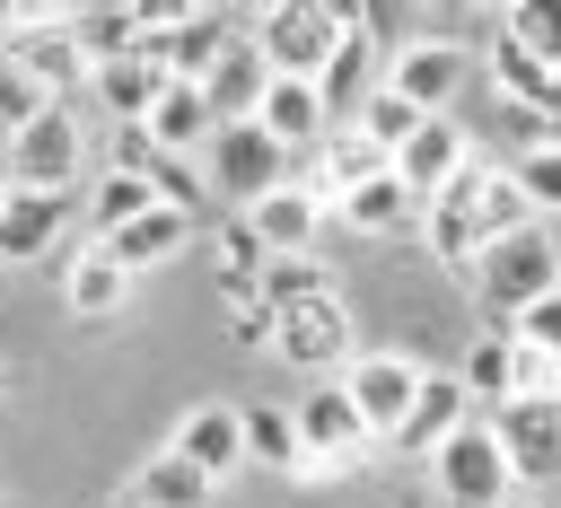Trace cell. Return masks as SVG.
<instances>
[{
	"label": "cell",
	"mask_w": 561,
	"mask_h": 508,
	"mask_svg": "<svg viewBox=\"0 0 561 508\" xmlns=\"http://www.w3.org/2000/svg\"><path fill=\"white\" fill-rule=\"evenodd\" d=\"M272 79H280V70L254 53V35H237V44L219 53V70L202 79V96H210L219 131H228V123H254V114H263V96H272Z\"/></svg>",
	"instance_id": "cell-15"
},
{
	"label": "cell",
	"mask_w": 561,
	"mask_h": 508,
	"mask_svg": "<svg viewBox=\"0 0 561 508\" xmlns=\"http://www.w3.org/2000/svg\"><path fill=\"white\" fill-rule=\"evenodd\" d=\"M237 44V18L228 9H149V35H140V61L167 70V79H210L219 53Z\"/></svg>",
	"instance_id": "cell-5"
},
{
	"label": "cell",
	"mask_w": 561,
	"mask_h": 508,
	"mask_svg": "<svg viewBox=\"0 0 561 508\" xmlns=\"http://www.w3.org/2000/svg\"><path fill=\"white\" fill-rule=\"evenodd\" d=\"M61 298H70V315H88V324H96V315H114V307L131 298V272H123L105 245H88V254H70V263H61Z\"/></svg>",
	"instance_id": "cell-25"
},
{
	"label": "cell",
	"mask_w": 561,
	"mask_h": 508,
	"mask_svg": "<svg viewBox=\"0 0 561 508\" xmlns=\"http://www.w3.org/2000/svg\"><path fill=\"white\" fill-rule=\"evenodd\" d=\"M421 385H430V368H421V359H403V350H359V359L342 368V394L359 403V420H368L386 447H394V429L412 420Z\"/></svg>",
	"instance_id": "cell-8"
},
{
	"label": "cell",
	"mask_w": 561,
	"mask_h": 508,
	"mask_svg": "<svg viewBox=\"0 0 561 508\" xmlns=\"http://www.w3.org/2000/svg\"><path fill=\"white\" fill-rule=\"evenodd\" d=\"M289 184V149L263 131V123H228L219 140H210V193L228 201V210H254L263 193H280Z\"/></svg>",
	"instance_id": "cell-7"
},
{
	"label": "cell",
	"mask_w": 561,
	"mask_h": 508,
	"mask_svg": "<svg viewBox=\"0 0 561 508\" xmlns=\"http://www.w3.org/2000/svg\"><path fill=\"white\" fill-rule=\"evenodd\" d=\"M333 219H342V228H359V236H394V228L430 219V201H421V193L386 166V175H368L359 193H342V201H333Z\"/></svg>",
	"instance_id": "cell-19"
},
{
	"label": "cell",
	"mask_w": 561,
	"mask_h": 508,
	"mask_svg": "<svg viewBox=\"0 0 561 508\" xmlns=\"http://www.w3.org/2000/svg\"><path fill=\"white\" fill-rule=\"evenodd\" d=\"M552 289H561V245H552L543 228L491 236L482 263H473V298H482V315H500V333H517V315L543 307Z\"/></svg>",
	"instance_id": "cell-1"
},
{
	"label": "cell",
	"mask_w": 561,
	"mask_h": 508,
	"mask_svg": "<svg viewBox=\"0 0 561 508\" xmlns=\"http://www.w3.org/2000/svg\"><path fill=\"white\" fill-rule=\"evenodd\" d=\"M245 464L307 482V447H298V412L289 403H245Z\"/></svg>",
	"instance_id": "cell-26"
},
{
	"label": "cell",
	"mask_w": 561,
	"mask_h": 508,
	"mask_svg": "<svg viewBox=\"0 0 561 508\" xmlns=\"http://www.w3.org/2000/svg\"><path fill=\"white\" fill-rule=\"evenodd\" d=\"M202 219L193 210H175V201H158L149 219H131L123 236H105V254L123 263V272H149V263H167V254H184V236H193Z\"/></svg>",
	"instance_id": "cell-24"
},
{
	"label": "cell",
	"mask_w": 561,
	"mask_h": 508,
	"mask_svg": "<svg viewBox=\"0 0 561 508\" xmlns=\"http://www.w3.org/2000/svg\"><path fill=\"white\" fill-rule=\"evenodd\" d=\"M316 88H324V105H333V131H342V123H359V114L377 105V88H386V44L368 35V9L351 18L342 53L324 61V79H316Z\"/></svg>",
	"instance_id": "cell-11"
},
{
	"label": "cell",
	"mask_w": 561,
	"mask_h": 508,
	"mask_svg": "<svg viewBox=\"0 0 561 508\" xmlns=\"http://www.w3.org/2000/svg\"><path fill=\"white\" fill-rule=\"evenodd\" d=\"M254 123H263L280 149H324V140H333V105H324L316 79H272V96H263Z\"/></svg>",
	"instance_id": "cell-16"
},
{
	"label": "cell",
	"mask_w": 561,
	"mask_h": 508,
	"mask_svg": "<svg viewBox=\"0 0 561 508\" xmlns=\"http://www.w3.org/2000/svg\"><path fill=\"white\" fill-rule=\"evenodd\" d=\"M140 35H149V9H79V44H88L96 70H105V61H131Z\"/></svg>",
	"instance_id": "cell-32"
},
{
	"label": "cell",
	"mask_w": 561,
	"mask_h": 508,
	"mask_svg": "<svg viewBox=\"0 0 561 508\" xmlns=\"http://www.w3.org/2000/svg\"><path fill=\"white\" fill-rule=\"evenodd\" d=\"M500 35L526 44L543 70H561V0H517V9H500Z\"/></svg>",
	"instance_id": "cell-33"
},
{
	"label": "cell",
	"mask_w": 561,
	"mask_h": 508,
	"mask_svg": "<svg viewBox=\"0 0 561 508\" xmlns=\"http://www.w3.org/2000/svg\"><path fill=\"white\" fill-rule=\"evenodd\" d=\"M430 482H438V499H456V508H500V499L517 490V473H508V447H500L491 412H473V420L430 455Z\"/></svg>",
	"instance_id": "cell-4"
},
{
	"label": "cell",
	"mask_w": 561,
	"mask_h": 508,
	"mask_svg": "<svg viewBox=\"0 0 561 508\" xmlns=\"http://www.w3.org/2000/svg\"><path fill=\"white\" fill-rule=\"evenodd\" d=\"M491 88L508 96V114H535V123H543V114H552V96H561V70H543L526 44H508V35H500V44H491Z\"/></svg>",
	"instance_id": "cell-23"
},
{
	"label": "cell",
	"mask_w": 561,
	"mask_h": 508,
	"mask_svg": "<svg viewBox=\"0 0 561 508\" xmlns=\"http://www.w3.org/2000/svg\"><path fill=\"white\" fill-rule=\"evenodd\" d=\"M140 175L158 184V201H175V210H193V219H202V193H193V166H184V158H167V149H158Z\"/></svg>",
	"instance_id": "cell-38"
},
{
	"label": "cell",
	"mask_w": 561,
	"mask_h": 508,
	"mask_svg": "<svg viewBox=\"0 0 561 508\" xmlns=\"http://www.w3.org/2000/svg\"><path fill=\"white\" fill-rule=\"evenodd\" d=\"M456 377H465V394H473V403H491V412H500V403L517 394V333H482V342L465 350V368H456Z\"/></svg>",
	"instance_id": "cell-31"
},
{
	"label": "cell",
	"mask_w": 561,
	"mask_h": 508,
	"mask_svg": "<svg viewBox=\"0 0 561 508\" xmlns=\"http://www.w3.org/2000/svg\"><path fill=\"white\" fill-rule=\"evenodd\" d=\"M307 298H333V289H324V272H316L307 254L263 263V307H272V315H289V307H307Z\"/></svg>",
	"instance_id": "cell-35"
},
{
	"label": "cell",
	"mask_w": 561,
	"mask_h": 508,
	"mask_svg": "<svg viewBox=\"0 0 561 508\" xmlns=\"http://www.w3.org/2000/svg\"><path fill=\"white\" fill-rule=\"evenodd\" d=\"M158 96H167V70H149L140 53L96 70V105H105L114 123H149V105H158Z\"/></svg>",
	"instance_id": "cell-28"
},
{
	"label": "cell",
	"mask_w": 561,
	"mask_h": 508,
	"mask_svg": "<svg viewBox=\"0 0 561 508\" xmlns=\"http://www.w3.org/2000/svg\"><path fill=\"white\" fill-rule=\"evenodd\" d=\"M79 166H88V140H79L70 105H44V114H26L9 131V184L18 193H70Z\"/></svg>",
	"instance_id": "cell-6"
},
{
	"label": "cell",
	"mask_w": 561,
	"mask_h": 508,
	"mask_svg": "<svg viewBox=\"0 0 561 508\" xmlns=\"http://www.w3.org/2000/svg\"><path fill=\"white\" fill-rule=\"evenodd\" d=\"M517 184H526V201H535V210H552V219H561V140L526 149V158H517Z\"/></svg>",
	"instance_id": "cell-37"
},
{
	"label": "cell",
	"mask_w": 561,
	"mask_h": 508,
	"mask_svg": "<svg viewBox=\"0 0 561 508\" xmlns=\"http://www.w3.org/2000/svg\"><path fill=\"white\" fill-rule=\"evenodd\" d=\"M70 228V193H9V219H0V263H44Z\"/></svg>",
	"instance_id": "cell-20"
},
{
	"label": "cell",
	"mask_w": 561,
	"mask_h": 508,
	"mask_svg": "<svg viewBox=\"0 0 561 508\" xmlns=\"http://www.w3.org/2000/svg\"><path fill=\"white\" fill-rule=\"evenodd\" d=\"M210 490H219V482H210L202 464H184L175 447H158V455L131 473V508H210Z\"/></svg>",
	"instance_id": "cell-27"
},
{
	"label": "cell",
	"mask_w": 561,
	"mask_h": 508,
	"mask_svg": "<svg viewBox=\"0 0 561 508\" xmlns=\"http://www.w3.org/2000/svg\"><path fill=\"white\" fill-rule=\"evenodd\" d=\"M386 88L412 96L421 114H447L456 88H465V44H447V35H412V44L386 61Z\"/></svg>",
	"instance_id": "cell-12"
},
{
	"label": "cell",
	"mask_w": 561,
	"mask_h": 508,
	"mask_svg": "<svg viewBox=\"0 0 561 508\" xmlns=\"http://www.w3.org/2000/svg\"><path fill=\"white\" fill-rule=\"evenodd\" d=\"M491 429H500V447H508L517 490H552V482H561V403H500Z\"/></svg>",
	"instance_id": "cell-9"
},
{
	"label": "cell",
	"mask_w": 561,
	"mask_h": 508,
	"mask_svg": "<svg viewBox=\"0 0 561 508\" xmlns=\"http://www.w3.org/2000/svg\"><path fill=\"white\" fill-rule=\"evenodd\" d=\"M421 236H430V254H438V272H456V280H473V263H482V228H473V210H465V201H430V219H421Z\"/></svg>",
	"instance_id": "cell-30"
},
{
	"label": "cell",
	"mask_w": 561,
	"mask_h": 508,
	"mask_svg": "<svg viewBox=\"0 0 561 508\" xmlns=\"http://www.w3.org/2000/svg\"><path fill=\"white\" fill-rule=\"evenodd\" d=\"M167 447H175L184 464H202L210 482H228V473L245 464V403H193Z\"/></svg>",
	"instance_id": "cell-14"
},
{
	"label": "cell",
	"mask_w": 561,
	"mask_h": 508,
	"mask_svg": "<svg viewBox=\"0 0 561 508\" xmlns=\"http://www.w3.org/2000/svg\"><path fill=\"white\" fill-rule=\"evenodd\" d=\"M210 245H219V272H237V280H263V263H272V245L254 236L245 210H228V219L210 228Z\"/></svg>",
	"instance_id": "cell-34"
},
{
	"label": "cell",
	"mask_w": 561,
	"mask_h": 508,
	"mask_svg": "<svg viewBox=\"0 0 561 508\" xmlns=\"http://www.w3.org/2000/svg\"><path fill=\"white\" fill-rule=\"evenodd\" d=\"M517 342H535V350H552V359H561V289H552L543 307H526V315H517Z\"/></svg>",
	"instance_id": "cell-39"
},
{
	"label": "cell",
	"mask_w": 561,
	"mask_h": 508,
	"mask_svg": "<svg viewBox=\"0 0 561 508\" xmlns=\"http://www.w3.org/2000/svg\"><path fill=\"white\" fill-rule=\"evenodd\" d=\"M500 508H552V499H543V490H508Z\"/></svg>",
	"instance_id": "cell-40"
},
{
	"label": "cell",
	"mask_w": 561,
	"mask_h": 508,
	"mask_svg": "<svg viewBox=\"0 0 561 508\" xmlns=\"http://www.w3.org/2000/svg\"><path fill=\"white\" fill-rule=\"evenodd\" d=\"M386 166H394V158H386V149H377V140L359 131V123H342V131H333V140L316 149V193H324V210H333L342 193H359L368 175H386Z\"/></svg>",
	"instance_id": "cell-22"
},
{
	"label": "cell",
	"mask_w": 561,
	"mask_h": 508,
	"mask_svg": "<svg viewBox=\"0 0 561 508\" xmlns=\"http://www.w3.org/2000/svg\"><path fill=\"white\" fill-rule=\"evenodd\" d=\"M298 447H307V482H333V473H359L368 464V447H386L368 420H359V403L342 394V377L333 385H307L298 403Z\"/></svg>",
	"instance_id": "cell-3"
},
{
	"label": "cell",
	"mask_w": 561,
	"mask_h": 508,
	"mask_svg": "<svg viewBox=\"0 0 561 508\" xmlns=\"http://www.w3.org/2000/svg\"><path fill=\"white\" fill-rule=\"evenodd\" d=\"M245 219H254V236L272 245V263H289V254L316 245V228H324V193H316V184H280V193H263Z\"/></svg>",
	"instance_id": "cell-17"
},
{
	"label": "cell",
	"mask_w": 561,
	"mask_h": 508,
	"mask_svg": "<svg viewBox=\"0 0 561 508\" xmlns=\"http://www.w3.org/2000/svg\"><path fill=\"white\" fill-rule=\"evenodd\" d=\"M272 350H280L298 377H316V385H324L333 359H342V368L359 359V350H351V315H342V298H307V307H289L280 333H272Z\"/></svg>",
	"instance_id": "cell-10"
},
{
	"label": "cell",
	"mask_w": 561,
	"mask_h": 508,
	"mask_svg": "<svg viewBox=\"0 0 561 508\" xmlns=\"http://www.w3.org/2000/svg\"><path fill=\"white\" fill-rule=\"evenodd\" d=\"M421 123H430V114H421V105H412V96H394V88H377V105H368V114H359V131H368V140H377V149H386V158H394V149H403V140H412V131H421Z\"/></svg>",
	"instance_id": "cell-36"
},
{
	"label": "cell",
	"mask_w": 561,
	"mask_h": 508,
	"mask_svg": "<svg viewBox=\"0 0 561 508\" xmlns=\"http://www.w3.org/2000/svg\"><path fill=\"white\" fill-rule=\"evenodd\" d=\"M149 210H158V184H149V175H123V166H105V175H96V193H88L96 245H105V236H123V228H131V219H149Z\"/></svg>",
	"instance_id": "cell-29"
},
{
	"label": "cell",
	"mask_w": 561,
	"mask_h": 508,
	"mask_svg": "<svg viewBox=\"0 0 561 508\" xmlns=\"http://www.w3.org/2000/svg\"><path fill=\"white\" fill-rule=\"evenodd\" d=\"M465 403H473V394H465V377H438V368H430V385H421L412 420L394 429V455H421V464H430V455H438V447H447V438L473 420Z\"/></svg>",
	"instance_id": "cell-18"
},
{
	"label": "cell",
	"mask_w": 561,
	"mask_h": 508,
	"mask_svg": "<svg viewBox=\"0 0 561 508\" xmlns=\"http://www.w3.org/2000/svg\"><path fill=\"white\" fill-rule=\"evenodd\" d=\"M167 158H184V149H210L219 140V114H210V96L193 88V79H167V96L149 105V123H140Z\"/></svg>",
	"instance_id": "cell-21"
},
{
	"label": "cell",
	"mask_w": 561,
	"mask_h": 508,
	"mask_svg": "<svg viewBox=\"0 0 561 508\" xmlns=\"http://www.w3.org/2000/svg\"><path fill=\"white\" fill-rule=\"evenodd\" d=\"M394 508H430V499H394Z\"/></svg>",
	"instance_id": "cell-42"
},
{
	"label": "cell",
	"mask_w": 561,
	"mask_h": 508,
	"mask_svg": "<svg viewBox=\"0 0 561 508\" xmlns=\"http://www.w3.org/2000/svg\"><path fill=\"white\" fill-rule=\"evenodd\" d=\"M0 385H9V368H0Z\"/></svg>",
	"instance_id": "cell-43"
},
{
	"label": "cell",
	"mask_w": 561,
	"mask_h": 508,
	"mask_svg": "<svg viewBox=\"0 0 561 508\" xmlns=\"http://www.w3.org/2000/svg\"><path fill=\"white\" fill-rule=\"evenodd\" d=\"M351 18L359 9H324V0H272V9H254V53L280 70V79H324V61L342 53V35H351Z\"/></svg>",
	"instance_id": "cell-2"
},
{
	"label": "cell",
	"mask_w": 561,
	"mask_h": 508,
	"mask_svg": "<svg viewBox=\"0 0 561 508\" xmlns=\"http://www.w3.org/2000/svg\"><path fill=\"white\" fill-rule=\"evenodd\" d=\"M9 193H18V184H9V175H0V219H9Z\"/></svg>",
	"instance_id": "cell-41"
},
{
	"label": "cell",
	"mask_w": 561,
	"mask_h": 508,
	"mask_svg": "<svg viewBox=\"0 0 561 508\" xmlns=\"http://www.w3.org/2000/svg\"><path fill=\"white\" fill-rule=\"evenodd\" d=\"M473 166V149H465V123L456 114H430L403 149H394V175L421 193V201H438V193H456V175Z\"/></svg>",
	"instance_id": "cell-13"
}]
</instances>
